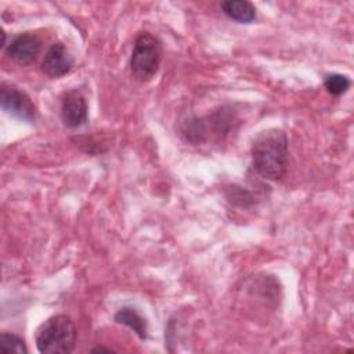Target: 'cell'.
Listing matches in <instances>:
<instances>
[{"instance_id":"1","label":"cell","mask_w":354,"mask_h":354,"mask_svg":"<svg viewBox=\"0 0 354 354\" xmlns=\"http://www.w3.org/2000/svg\"><path fill=\"white\" fill-rule=\"evenodd\" d=\"M289 140L285 131L268 129L257 134L252 144V166L270 181L281 180L288 169Z\"/></svg>"},{"instance_id":"2","label":"cell","mask_w":354,"mask_h":354,"mask_svg":"<svg viewBox=\"0 0 354 354\" xmlns=\"http://www.w3.org/2000/svg\"><path fill=\"white\" fill-rule=\"evenodd\" d=\"M76 335V326L71 317L53 315L37 328L36 347L41 354H69L75 348Z\"/></svg>"},{"instance_id":"3","label":"cell","mask_w":354,"mask_h":354,"mask_svg":"<svg viewBox=\"0 0 354 354\" xmlns=\"http://www.w3.org/2000/svg\"><path fill=\"white\" fill-rule=\"evenodd\" d=\"M162 58L163 47L160 40L149 32H141L134 40L130 71L136 79L148 82L158 73Z\"/></svg>"},{"instance_id":"4","label":"cell","mask_w":354,"mask_h":354,"mask_svg":"<svg viewBox=\"0 0 354 354\" xmlns=\"http://www.w3.org/2000/svg\"><path fill=\"white\" fill-rule=\"evenodd\" d=\"M1 108L8 115L32 123L36 119V108L30 100V97L12 84H3L0 94Z\"/></svg>"},{"instance_id":"5","label":"cell","mask_w":354,"mask_h":354,"mask_svg":"<svg viewBox=\"0 0 354 354\" xmlns=\"http://www.w3.org/2000/svg\"><path fill=\"white\" fill-rule=\"evenodd\" d=\"M6 54L19 65L33 64L41 51V39L32 33L24 32L14 36L6 46Z\"/></svg>"},{"instance_id":"6","label":"cell","mask_w":354,"mask_h":354,"mask_svg":"<svg viewBox=\"0 0 354 354\" xmlns=\"http://www.w3.org/2000/svg\"><path fill=\"white\" fill-rule=\"evenodd\" d=\"M88 105L86 97L79 90H69L65 93L61 102V120L69 127L75 129L87 122Z\"/></svg>"},{"instance_id":"7","label":"cell","mask_w":354,"mask_h":354,"mask_svg":"<svg viewBox=\"0 0 354 354\" xmlns=\"http://www.w3.org/2000/svg\"><path fill=\"white\" fill-rule=\"evenodd\" d=\"M73 68V58L65 44L57 41L44 54L41 61L43 72L50 77H61L69 73Z\"/></svg>"},{"instance_id":"8","label":"cell","mask_w":354,"mask_h":354,"mask_svg":"<svg viewBox=\"0 0 354 354\" xmlns=\"http://www.w3.org/2000/svg\"><path fill=\"white\" fill-rule=\"evenodd\" d=\"M220 8L230 19L239 24H250L257 17L256 7L248 0H224Z\"/></svg>"},{"instance_id":"9","label":"cell","mask_w":354,"mask_h":354,"mask_svg":"<svg viewBox=\"0 0 354 354\" xmlns=\"http://www.w3.org/2000/svg\"><path fill=\"white\" fill-rule=\"evenodd\" d=\"M115 321L120 325L130 328L140 339H147L148 336V326L145 318L138 314V311L133 307H122L115 314Z\"/></svg>"},{"instance_id":"10","label":"cell","mask_w":354,"mask_h":354,"mask_svg":"<svg viewBox=\"0 0 354 354\" xmlns=\"http://www.w3.org/2000/svg\"><path fill=\"white\" fill-rule=\"evenodd\" d=\"M0 351L3 354H10V353L26 354L28 347L25 344V340L21 336H18L15 333L3 332L0 335Z\"/></svg>"},{"instance_id":"11","label":"cell","mask_w":354,"mask_h":354,"mask_svg":"<svg viewBox=\"0 0 354 354\" xmlns=\"http://www.w3.org/2000/svg\"><path fill=\"white\" fill-rule=\"evenodd\" d=\"M350 79L342 73H330L324 80V87L330 95L335 97H340L342 94H344L350 88Z\"/></svg>"},{"instance_id":"12","label":"cell","mask_w":354,"mask_h":354,"mask_svg":"<svg viewBox=\"0 0 354 354\" xmlns=\"http://www.w3.org/2000/svg\"><path fill=\"white\" fill-rule=\"evenodd\" d=\"M112 353L113 350L112 348H106V347H102V346H100V347H94L93 350H91V353Z\"/></svg>"}]
</instances>
